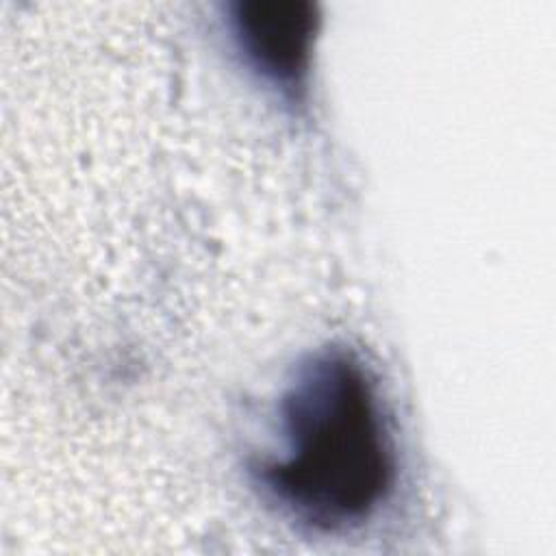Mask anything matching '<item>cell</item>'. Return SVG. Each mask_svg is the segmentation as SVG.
<instances>
[{
  "instance_id": "cell-2",
  "label": "cell",
  "mask_w": 556,
  "mask_h": 556,
  "mask_svg": "<svg viewBox=\"0 0 556 556\" xmlns=\"http://www.w3.org/2000/svg\"><path fill=\"white\" fill-rule=\"evenodd\" d=\"M230 37L245 65L291 104L308 87L317 4L306 0H239L228 7Z\"/></svg>"
},
{
  "instance_id": "cell-1",
  "label": "cell",
  "mask_w": 556,
  "mask_h": 556,
  "mask_svg": "<svg viewBox=\"0 0 556 556\" xmlns=\"http://www.w3.org/2000/svg\"><path fill=\"white\" fill-rule=\"evenodd\" d=\"M252 473L280 513L313 532L361 528L382 508L397 482V447L356 352L328 345L295 365L276 406V447Z\"/></svg>"
}]
</instances>
